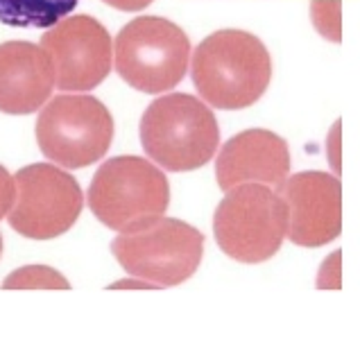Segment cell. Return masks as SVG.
Wrapping results in <instances>:
<instances>
[{"label": "cell", "instance_id": "277c9868", "mask_svg": "<svg viewBox=\"0 0 360 362\" xmlns=\"http://www.w3.org/2000/svg\"><path fill=\"white\" fill-rule=\"evenodd\" d=\"M213 235L222 252L238 263H265L288 235L286 199L265 184L233 186L213 215Z\"/></svg>", "mask_w": 360, "mask_h": 362}, {"label": "cell", "instance_id": "2e32d148", "mask_svg": "<svg viewBox=\"0 0 360 362\" xmlns=\"http://www.w3.org/2000/svg\"><path fill=\"white\" fill-rule=\"evenodd\" d=\"M16 199V181L7 170L0 165V220L9 215Z\"/></svg>", "mask_w": 360, "mask_h": 362}, {"label": "cell", "instance_id": "ac0fdd59", "mask_svg": "<svg viewBox=\"0 0 360 362\" xmlns=\"http://www.w3.org/2000/svg\"><path fill=\"white\" fill-rule=\"evenodd\" d=\"M109 7L120 9V11H141L148 5H152L154 0H103Z\"/></svg>", "mask_w": 360, "mask_h": 362}, {"label": "cell", "instance_id": "d6986e66", "mask_svg": "<svg viewBox=\"0 0 360 362\" xmlns=\"http://www.w3.org/2000/svg\"><path fill=\"white\" fill-rule=\"evenodd\" d=\"M111 288H143V290H152V288H159V286H154V283L137 276V281H118Z\"/></svg>", "mask_w": 360, "mask_h": 362}, {"label": "cell", "instance_id": "ba28073f", "mask_svg": "<svg viewBox=\"0 0 360 362\" xmlns=\"http://www.w3.org/2000/svg\"><path fill=\"white\" fill-rule=\"evenodd\" d=\"M16 199L9 226L32 240H52L77 222L84 209L80 184L66 170L50 163H32L14 175Z\"/></svg>", "mask_w": 360, "mask_h": 362}, {"label": "cell", "instance_id": "8fae6325", "mask_svg": "<svg viewBox=\"0 0 360 362\" xmlns=\"http://www.w3.org/2000/svg\"><path fill=\"white\" fill-rule=\"evenodd\" d=\"M290 175V150L269 129H245L222 145L216 158L218 186L227 192L240 184H265L279 190Z\"/></svg>", "mask_w": 360, "mask_h": 362}, {"label": "cell", "instance_id": "3957f363", "mask_svg": "<svg viewBox=\"0 0 360 362\" xmlns=\"http://www.w3.org/2000/svg\"><path fill=\"white\" fill-rule=\"evenodd\" d=\"M86 202L107 229L122 233L163 218L170 186L161 170L145 158L114 156L98 168Z\"/></svg>", "mask_w": 360, "mask_h": 362}, {"label": "cell", "instance_id": "6da1fadb", "mask_svg": "<svg viewBox=\"0 0 360 362\" xmlns=\"http://www.w3.org/2000/svg\"><path fill=\"white\" fill-rule=\"evenodd\" d=\"M190 77L202 100L224 111L256 105L272 79V57L245 30H218L193 52Z\"/></svg>", "mask_w": 360, "mask_h": 362}, {"label": "cell", "instance_id": "7c38bea8", "mask_svg": "<svg viewBox=\"0 0 360 362\" xmlns=\"http://www.w3.org/2000/svg\"><path fill=\"white\" fill-rule=\"evenodd\" d=\"M54 66L48 52L30 41L0 43V111L28 116L52 95Z\"/></svg>", "mask_w": 360, "mask_h": 362}, {"label": "cell", "instance_id": "5b68a950", "mask_svg": "<svg viewBox=\"0 0 360 362\" xmlns=\"http://www.w3.org/2000/svg\"><path fill=\"white\" fill-rule=\"evenodd\" d=\"M118 75L141 93H166L184 79L190 64V39L173 21L139 16L114 41Z\"/></svg>", "mask_w": 360, "mask_h": 362}, {"label": "cell", "instance_id": "ffe728a7", "mask_svg": "<svg viewBox=\"0 0 360 362\" xmlns=\"http://www.w3.org/2000/svg\"><path fill=\"white\" fill-rule=\"evenodd\" d=\"M0 254H3V235H0Z\"/></svg>", "mask_w": 360, "mask_h": 362}, {"label": "cell", "instance_id": "9a60e30c", "mask_svg": "<svg viewBox=\"0 0 360 362\" xmlns=\"http://www.w3.org/2000/svg\"><path fill=\"white\" fill-rule=\"evenodd\" d=\"M313 25L326 41H342V3L340 0H318L310 5Z\"/></svg>", "mask_w": 360, "mask_h": 362}, {"label": "cell", "instance_id": "8992f818", "mask_svg": "<svg viewBox=\"0 0 360 362\" xmlns=\"http://www.w3.org/2000/svg\"><path fill=\"white\" fill-rule=\"evenodd\" d=\"M111 252L129 276L173 288L197 272L204 235L182 220L159 218L141 229L122 231L111 243Z\"/></svg>", "mask_w": 360, "mask_h": 362}, {"label": "cell", "instance_id": "30bf717a", "mask_svg": "<svg viewBox=\"0 0 360 362\" xmlns=\"http://www.w3.org/2000/svg\"><path fill=\"white\" fill-rule=\"evenodd\" d=\"M279 195L288 206V240L299 247H322L342 231V184L340 179L308 170L286 179Z\"/></svg>", "mask_w": 360, "mask_h": 362}, {"label": "cell", "instance_id": "5bb4252c", "mask_svg": "<svg viewBox=\"0 0 360 362\" xmlns=\"http://www.w3.org/2000/svg\"><path fill=\"white\" fill-rule=\"evenodd\" d=\"M5 290H69L71 283L66 281L57 269L46 265H28L12 272L5 283Z\"/></svg>", "mask_w": 360, "mask_h": 362}, {"label": "cell", "instance_id": "52a82bcc", "mask_svg": "<svg viewBox=\"0 0 360 362\" xmlns=\"http://www.w3.org/2000/svg\"><path fill=\"white\" fill-rule=\"evenodd\" d=\"M114 141V118L93 95L64 93L41 109L37 143L43 156L66 170H80L103 158Z\"/></svg>", "mask_w": 360, "mask_h": 362}, {"label": "cell", "instance_id": "e0dca14e", "mask_svg": "<svg viewBox=\"0 0 360 362\" xmlns=\"http://www.w3.org/2000/svg\"><path fill=\"white\" fill-rule=\"evenodd\" d=\"M337 145H340V120L333 124V132L329 136V161L335 170V175H340V156H337Z\"/></svg>", "mask_w": 360, "mask_h": 362}, {"label": "cell", "instance_id": "4fadbf2b", "mask_svg": "<svg viewBox=\"0 0 360 362\" xmlns=\"http://www.w3.org/2000/svg\"><path fill=\"white\" fill-rule=\"evenodd\" d=\"M77 3L80 0H0V23L46 30L69 16Z\"/></svg>", "mask_w": 360, "mask_h": 362}, {"label": "cell", "instance_id": "7a4b0ae2", "mask_svg": "<svg viewBox=\"0 0 360 362\" xmlns=\"http://www.w3.org/2000/svg\"><path fill=\"white\" fill-rule=\"evenodd\" d=\"M143 150L170 173H190L207 165L220 145L213 111L190 93L156 98L141 118Z\"/></svg>", "mask_w": 360, "mask_h": 362}, {"label": "cell", "instance_id": "9c48e42d", "mask_svg": "<svg viewBox=\"0 0 360 362\" xmlns=\"http://www.w3.org/2000/svg\"><path fill=\"white\" fill-rule=\"evenodd\" d=\"M54 66V84L64 93H86L103 84L114 62V43L93 16H66L41 37Z\"/></svg>", "mask_w": 360, "mask_h": 362}]
</instances>
